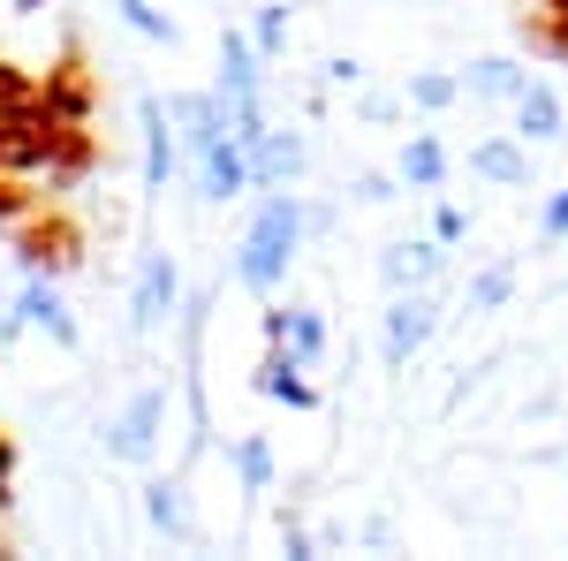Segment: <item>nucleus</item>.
Masks as SVG:
<instances>
[{
  "instance_id": "obj_9",
  "label": "nucleus",
  "mask_w": 568,
  "mask_h": 561,
  "mask_svg": "<svg viewBox=\"0 0 568 561\" xmlns=\"http://www.w3.org/2000/svg\"><path fill=\"white\" fill-rule=\"evenodd\" d=\"M168 114H175L182 160H190V152H205V144H220V137H235V130H227V99H220V91H175V99H168Z\"/></svg>"
},
{
  "instance_id": "obj_6",
  "label": "nucleus",
  "mask_w": 568,
  "mask_h": 561,
  "mask_svg": "<svg viewBox=\"0 0 568 561\" xmlns=\"http://www.w3.org/2000/svg\"><path fill=\"white\" fill-rule=\"evenodd\" d=\"M433 327H439V303L425 297V289H394L387 327H379V357H387V372H402L417 349L433 342Z\"/></svg>"
},
{
  "instance_id": "obj_30",
  "label": "nucleus",
  "mask_w": 568,
  "mask_h": 561,
  "mask_svg": "<svg viewBox=\"0 0 568 561\" xmlns=\"http://www.w3.org/2000/svg\"><path fill=\"white\" fill-rule=\"evenodd\" d=\"M281 547H288V561H311V554H318V539H311L304 523H288V517H281Z\"/></svg>"
},
{
  "instance_id": "obj_28",
  "label": "nucleus",
  "mask_w": 568,
  "mask_h": 561,
  "mask_svg": "<svg viewBox=\"0 0 568 561\" xmlns=\"http://www.w3.org/2000/svg\"><path fill=\"white\" fill-rule=\"evenodd\" d=\"M288 349H296L304 364H318V357H326V319H318V311H288Z\"/></svg>"
},
{
  "instance_id": "obj_18",
  "label": "nucleus",
  "mask_w": 568,
  "mask_h": 561,
  "mask_svg": "<svg viewBox=\"0 0 568 561\" xmlns=\"http://www.w3.org/2000/svg\"><path fill=\"white\" fill-rule=\"evenodd\" d=\"M516 137H524V144H554V137H561V91L554 84L516 91Z\"/></svg>"
},
{
  "instance_id": "obj_10",
  "label": "nucleus",
  "mask_w": 568,
  "mask_h": 561,
  "mask_svg": "<svg viewBox=\"0 0 568 561\" xmlns=\"http://www.w3.org/2000/svg\"><path fill=\"white\" fill-rule=\"evenodd\" d=\"M23 327H39L45 342L53 349H77L84 342V327H77V311H69V303H61V289H53V281H45V273H23Z\"/></svg>"
},
{
  "instance_id": "obj_33",
  "label": "nucleus",
  "mask_w": 568,
  "mask_h": 561,
  "mask_svg": "<svg viewBox=\"0 0 568 561\" xmlns=\"http://www.w3.org/2000/svg\"><path fill=\"white\" fill-rule=\"evenodd\" d=\"M561 236H568V190L546 206V243H561Z\"/></svg>"
},
{
  "instance_id": "obj_37",
  "label": "nucleus",
  "mask_w": 568,
  "mask_h": 561,
  "mask_svg": "<svg viewBox=\"0 0 568 561\" xmlns=\"http://www.w3.org/2000/svg\"><path fill=\"white\" fill-rule=\"evenodd\" d=\"M16 8H23V16H31V8H45V0H16Z\"/></svg>"
},
{
  "instance_id": "obj_36",
  "label": "nucleus",
  "mask_w": 568,
  "mask_h": 561,
  "mask_svg": "<svg viewBox=\"0 0 568 561\" xmlns=\"http://www.w3.org/2000/svg\"><path fill=\"white\" fill-rule=\"evenodd\" d=\"M8 478H16V440L0 432V501H8Z\"/></svg>"
},
{
  "instance_id": "obj_25",
  "label": "nucleus",
  "mask_w": 568,
  "mask_h": 561,
  "mask_svg": "<svg viewBox=\"0 0 568 561\" xmlns=\"http://www.w3.org/2000/svg\"><path fill=\"white\" fill-rule=\"evenodd\" d=\"M455 99H463V77H447V69H425V77H409V107H425V114L455 107Z\"/></svg>"
},
{
  "instance_id": "obj_1",
  "label": "nucleus",
  "mask_w": 568,
  "mask_h": 561,
  "mask_svg": "<svg viewBox=\"0 0 568 561\" xmlns=\"http://www.w3.org/2000/svg\"><path fill=\"white\" fill-rule=\"evenodd\" d=\"M296 243H304V206H296V190H273L258 206V220H251V236L235 243V281L243 289H281V273H288V259H296Z\"/></svg>"
},
{
  "instance_id": "obj_39",
  "label": "nucleus",
  "mask_w": 568,
  "mask_h": 561,
  "mask_svg": "<svg viewBox=\"0 0 568 561\" xmlns=\"http://www.w3.org/2000/svg\"><path fill=\"white\" fill-rule=\"evenodd\" d=\"M538 8H546V0H538Z\"/></svg>"
},
{
  "instance_id": "obj_29",
  "label": "nucleus",
  "mask_w": 568,
  "mask_h": 561,
  "mask_svg": "<svg viewBox=\"0 0 568 561\" xmlns=\"http://www.w3.org/2000/svg\"><path fill=\"white\" fill-rule=\"evenodd\" d=\"M251 39H258L265 61H273V53L288 46V8H281V0H273V8H258V31H251Z\"/></svg>"
},
{
  "instance_id": "obj_31",
  "label": "nucleus",
  "mask_w": 568,
  "mask_h": 561,
  "mask_svg": "<svg viewBox=\"0 0 568 561\" xmlns=\"http://www.w3.org/2000/svg\"><path fill=\"white\" fill-rule=\"evenodd\" d=\"M356 198H364V206H387V198H394V174H356Z\"/></svg>"
},
{
  "instance_id": "obj_13",
  "label": "nucleus",
  "mask_w": 568,
  "mask_h": 561,
  "mask_svg": "<svg viewBox=\"0 0 568 561\" xmlns=\"http://www.w3.org/2000/svg\"><path fill=\"white\" fill-rule=\"evenodd\" d=\"M99 160H106V152H99V130H91V122H61V130H53V168H45V182H53V190H77L84 174H99Z\"/></svg>"
},
{
  "instance_id": "obj_11",
  "label": "nucleus",
  "mask_w": 568,
  "mask_h": 561,
  "mask_svg": "<svg viewBox=\"0 0 568 561\" xmlns=\"http://www.w3.org/2000/svg\"><path fill=\"white\" fill-rule=\"evenodd\" d=\"M136 130H144V190H168V174L182 168L175 114H168L160 99H136Z\"/></svg>"
},
{
  "instance_id": "obj_26",
  "label": "nucleus",
  "mask_w": 568,
  "mask_h": 561,
  "mask_svg": "<svg viewBox=\"0 0 568 561\" xmlns=\"http://www.w3.org/2000/svg\"><path fill=\"white\" fill-rule=\"evenodd\" d=\"M122 23H130L136 39H152V46H175V16L152 8V0H122Z\"/></svg>"
},
{
  "instance_id": "obj_16",
  "label": "nucleus",
  "mask_w": 568,
  "mask_h": 561,
  "mask_svg": "<svg viewBox=\"0 0 568 561\" xmlns=\"http://www.w3.org/2000/svg\"><path fill=\"white\" fill-rule=\"evenodd\" d=\"M470 174H478V182H500V190H524L530 182V144L524 137H485V144H470Z\"/></svg>"
},
{
  "instance_id": "obj_38",
  "label": "nucleus",
  "mask_w": 568,
  "mask_h": 561,
  "mask_svg": "<svg viewBox=\"0 0 568 561\" xmlns=\"http://www.w3.org/2000/svg\"><path fill=\"white\" fill-rule=\"evenodd\" d=\"M0 554H8V531H0Z\"/></svg>"
},
{
  "instance_id": "obj_24",
  "label": "nucleus",
  "mask_w": 568,
  "mask_h": 561,
  "mask_svg": "<svg viewBox=\"0 0 568 561\" xmlns=\"http://www.w3.org/2000/svg\"><path fill=\"white\" fill-rule=\"evenodd\" d=\"M45 206V190L31 182V174H8L0 168V228H16V220H31Z\"/></svg>"
},
{
  "instance_id": "obj_35",
  "label": "nucleus",
  "mask_w": 568,
  "mask_h": 561,
  "mask_svg": "<svg viewBox=\"0 0 568 561\" xmlns=\"http://www.w3.org/2000/svg\"><path fill=\"white\" fill-rule=\"evenodd\" d=\"M356 77H364V61H349V53H342V61H326V84H356Z\"/></svg>"
},
{
  "instance_id": "obj_2",
  "label": "nucleus",
  "mask_w": 568,
  "mask_h": 561,
  "mask_svg": "<svg viewBox=\"0 0 568 561\" xmlns=\"http://www.w3.org/2000/svg\"><path fill=\"white\" fill-rule=\"evenodd\" d=\"M8 243H16V266H23V273L61 281V273H77V266H84V220L61 213V206H39L31 220H16V228H8Z\"/></svg>"
},
{
  "instance_id": "obj_3",
  "label": "nucleus",
  "mask_w": 568,
  "mask_h": 561,
  "mask_svg": "<svg viewBox=\"0 0 568 561\" xmlns=\"http://www.w3.org/2000/svg\"><path fill=\"white\" fill-rule=\"evenodd\" d=\"M168 402H175V388L168 380H144V388L106 418V463H152L160 455V440H168Z\"/></svg>"
},
{
  "instance_id": "obj_27",
  "label": "nucleus",
  "mask_w": 568,
  "mask_h": 561,
  "mask_svg": "<svg viewBox=\"0 0 568 561\" xmlns=\"http://www.w3.org/2000/svg\"><path fill=\"white\" fill-rule=\"evenodd\" d=\"M508 297H516V266H485L470 281V311H500Z\"/></svg>"
},
{
  "instance_id": "obj_34",
  "label": "nucleus",
  "mask_w": 568,
  "mask_h": 561,
  "mask_svg": "<svg viewBox=\"0 0 568 561\" xmlns=\"http://www.w3.org/2000/svg\"><path fill=\"white\" fill-rule=\"evenodd\" d=\"M16 334H23V303H0V349L16 342Z\"/></svg>"
},
{
  "instance_id": "obj_8",
  "label": "nucleus",
  "mask_w": 568,
  "mask_h": 561,
  "mask_svg": "<svg viewBox=\"0 0 568 561\" xmlns=\"http://www.w3.org/2000/svg\"><path fill=\"white\" fill-rule=\"evenodd\" d=\"M190 168H197V198H213V206H227V198L251 190V152H243V137H220L205 152H190Z\"/></svg>"
},
{
  "instance_id": "obj_23",
  "label": "nucleus",
  "mask_w": 568,
  "mask_h": 561,
  "mask_svg": "<svg viewBox=\"0 0 568 561\" xmlns=\"http://www.w3.org/2000/svg\"><path fill=\"white\" fill-rule=\"evenodd\" d=\"M39 69H23V61H0V122L8 114H23V107H39Z\"/></svg>"
},
{
  "instance_id": "obj_19",
  "label": "nucleus",
  "mask_w": 568,
  "mask_h": 561,
  "mask_svg": "<svg viewBox=\"0 0 568 561\" xmlns=\"http://www.w3.org/2000/svg\"><path fill=\"white\" fill-rule=\"evenodd\" d=\"M439 273V236L433 243H387V259H379V281L387 289H425Z\"/></svg>"
},
{
  "instance_id": "obj_22",
  "label": "nucleus",
  "mask_w": 568,
  "mask_h": 561,
  "mask_svg": "<svg viewBox=\"0 0 568 561\" xmlns=\"http://www.w3.org/2000/svg\"><path fill=\"white\" fill-rule=\"evenodd\" d=\"M402 182H409V190H439V182H447V144H439L433 130L409 137V152H402Z\"/></svg>"
},
{
  "instance_id": "obj_20",
  "label": "nucleus",
  "mask_w": 568,
  "mask_h": 561,
  "mask_svg": "<svg viewBox=\"0 0 568 561\" xmlns=\"http://www.w3.org/2000/svg\"><path fill=\"white\" fill-rule=\"evenodd\" d=\"M227 463L243 478V493H273V440H265V432H243V440L227 448Z\"/></svg>"
},
{
  "instance_id": "obj_12",
  "label": "nucleus",
  "mask_w": 568,
  "mask_h": 561,
  "mask_svg": "<svg viewBox=\"0 0 568 561\" xmlns=\"http://www.w3.org/2000/svg\"><path fill=\"white\" fill-rule=\"evenodd\" d=\"M251 152V190H288L296 174H304V137L296 130H265L258 144H243Z\"/></svg>"
},
{
  "instance_id": "obj_32",
  "label": "nucleus",
  "mask_w": 568,
  "mask_h": 561,
  "mask_svg": "<svg viewBox=\"0 0 568 561\" xmlns=\"http://www.w3.org/2000/svg\"><path fill=\"white\" fill-rule=\"evenodd\" d=\"M463 228H470V220H463V206H439V213H433V236H439V243H455Z\"/></svg>"
},
{
  "instance_id": "obj_7",
  "label": "nucleus",
  "mask_w": 568,
  "mask_h": 561,
  "mask_svg": "<svg viewBox=\"0 0 568 561\" xmlns=\"http://www.w3.org/2000/svg\"><path fill=\"white\" fill-rule=\"evenodd\" d=\"M175 303H182V273L168 251H152V259L136 266V289H130V327L136 334H160L168 319H175Z\"/></svg>"
},
{
  "instance_id": "obj_4",
  "label": "nucleus",
  "mask_w": 568,
  "mask_h": 561,
  "mask_svg": "<svg viewBox=\"0 0 568 561\" xmlns=\"http://www.w3.org/2000/svg\"><path fill=\"white\" fill-rule=\"evenodd\" d=\"M53 122H99V69H91L84 46H61V61L39 77Z\"/></svg>"
},
{
  "instance_id": "obj_15",
  "label": "nucleus",
  "mask_w": 568,
  "mask_h": 561,
  "mask_svg": "<svg viewBox=\"0 0 568 561\" xmlns=\"http://www.w3.org/2000/svg\"><path fill=\"white\" fill-rule=\"evenodd\" d=\"M265 91V53L243 31H220V99H258Z\"/></svg>"
},
{
  "instance_id": "obj_5",
  "label": "nucleus",
  "mask_w": 568,
  "mask_h": 561,
  "mask_svg": "<svg viewBox=\"0 0 568 561\" xmlns=\"http://www.w3.org/2000/svg\"><path fill=\"white\" fill-rule=\"evenodd\" d=\"M53 107H23V114H8L0 122V168L8 174H31V182H45V168H53Z\"/></svg>"
},
{
  "instance_id": "obj_14",
  "label": "nucleus",
  "mask_w": 568,
  "mask_h": 561,
  "mask_svg": "<svg viewBox=\"0 0 568 561\" xmlns=\"http://www.w3.org/2000/svg\"><path fill=\"white\" fill-rule=\"evenodd\" d=\"M251 388L273 394V402H288V410H318V394H311V380H304V357H296L288 342L265 349V364L251 372Z\"/></svg>"
},
{
  "instance_id": "obj_17",
  "label": "nucleus",
  "mask_w": 568,
  "mask_h": 561,
  "mask_svg": "<svg viewBox=\"0 0 568 561\" xmlns=\"http://www.w3.org/2000/svg\"><path fill=\"white\" fill-rule=\"evenodd\" d=\"M144 523H152L160 539H197V517H190L182 478H152V485H144Z\"/></svg>"
},
{
  "instance_id": "obj_21",
  "label": "nucleus",
  "mask_w": 568,
  "mask_h": 561,
  "mask_svg": "<svg viewBox=\"0 0 568 561\" xmlns=\"http://www.w3.org/2000/svg\"><path fill=\"white\" fill-rule=\"evenodd\" d=\"M524 84H530V77L516 69V61H508V53H485L478 69L463 77V91H470V99H516Z\"/></svg>"
}]
</instances>
